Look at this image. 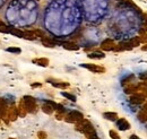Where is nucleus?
<instances>
[{
  "label": "nucleus",
  "mask_w": 147,
  "mask_h": 139,
  "mask_svg": "<svg viewBox=\"0 0 147 139\" xmlns=\"http://www.w3.org/2000/svg\"><path fill=\"white\" fill-rule=\"evenodd\" d=\"M83 18L78 0H51L43 11L42 24L55 38H66L80 28Z\"/></svg>",
  "instance_id": "nucleus-1"
},
{
  "label": "nucleus",
  "mask_w": 147,
  "mask_h": 139,
  "mask_svg": "<svg viewBox=\"0 0 147 139\" xmlns=\"http://www.w3.org/2000/svg\"><path fill=\"white\" fill-rule=\"evenodd\" d=\"M40 6L36 0H9L5 10V18L13 27H30L36 24Z\"/></svg>",
  "instance_id": "nucleus-2"
},
{
  "label": "nucleus",
  "mask_w": 147,
  "mask_h": 139,
  "mask_svg": "<svg viewBox=\"0 0 147 139\" xmlns=\"http://www.w3.org/2000/svg\"><path fill=\"white\" fill-rule=\"evenodd\" d=\"M132 9L134 8L128 5L121 3V8L117 10L114 15L110 18L108 27L109 32L114 37H127L136 28H138V17Z\"/></svg>",
  "instance_id": "nucleus-3"
},
{
  "label": "nucleus",
  "mask_w": 147,
  "mask_h": 139,
  "mask_svg": "<svg viewBox=\"0 0 147 139\" xmlns=\"http://www.w3.org/2000/svg\"><path fill=\"white\" fill-rule=\"evenodd\" d=\"M83 17L91 24L103 22L110 11V0H78Z\"/></svg>",
  "instance_id": "nucleus-4"
},
{
  "label": "nucleus",
  "mask_w": 147,
  "mask_h": 139,
  "mask_svg": "<svg viewBox=\"0 0 147 139\" xmlns=\"http://www.w3.org/2000/svg\"><path fill=\"white\" fill-rule=\"evenodd\" d=\"M101 37H102V32L98 27L96 26H86L79 28L75 36H73L74 42H76L79 47H84L85 49L92 48L101 43Z\"/></svg>",
  "instance_id": "nucleus-5"
},
{
  "label": "nucleus",
  "mask_w": 147,
  "mask_h": 139,
  "mask_svg": "<svg viewBox=\"0 0 147 139\" xmlns=\"http://www.w3.org/2000/svg\"><path fill=\"white\" fill-rule=\"evenodd\" d=\"M75 129L82 134H84L87 139H100L97 137V132L94 128V126L92 124V122L86 120V119H83L79 122L75 123Z\"/></svg>",
  "instance_id": "nucleus-6"
},
{
  "label": "nucleus",
  "mask_w": 147,
  "mask_h": 139,
  "mask_svg": "<svg viewBox=\"0 0 147 139\" xmlns=\"http://www.w3.org/2000/svg\"><path fill=\"white\" fill-rule=\"evenodd\" d=\"M23 102H24V105L26 107V111L27 113H36L37 111V103L36 100L31 96V95H25L23 97Z\"/></svg>",
  "instance_id": "nucleus-7"
},
{
  "label": "nucleus",
  "mask_w": 147,
  "mask_h": 139,
  "mask_svg": "<svg viewBox=\"0 0 147 139\" xmlns=\"http://www.w3.org/2000/svg\"><path fill=\"white\" fill-rule=\"evenodd\" d=\"M83 119H84V114L82 112H79L77 110H71L68 113H66L63 120L66 122H68V123H77V122H79Z\"/></svg>",
  "instance_id": "nucleus-8"
},
{
  "label": "nucleus",
  "mask_w": 147,
  "mask_h": 139,
  "mask_svg": "<svg viewBox=\"0 0 147 139\" xmlns=\"http://www.w3.org/2000/svg\"><path fill=\"white\" fill-rule=\"evenodd\" d=\"M146 101V95L142 92H136L129 96V102L134 105H142Z\"/></svg>",
  "instance_id": "nucleus-9"
},
{
  "label": "nucleus",
  "mask_w": 147,
  "mask_h": 139,
  "mask_svg": "<svg viewBox=\"0 0 147 139\" xmlns=\"http://www.w3.org/2000/svg\"><path fill=\"white\" fill-rule=\"evenodd\" d=\"M115 45H117L115 41H114L113 38H111V37L104 38V40L101 41V43H100L101 50H102V51H107V52H109V51H114Z\"/></svg>",
  "instance_id": "nucleus-10"
},
{
  "label": "nucleus",
  "mask_w": 147,
  "mask_h": 139,
  "mask_svg": "<svg viewBox=\"0 0 147 139\" xmlns=\"http://www.w3.org/2000/svg\"><path fill=\"white\" fill-rule=\"evenodd\" d=\"M80 67L90 70L91 72H94V74H103V72H105V68L103 66H98V65H95V63H80Z\"/></svg>",
  "instance_id": "nucleus-11"
},
{
  "label": "nucleus",
  "mask_w": 147,
  "mask_h": 139,
  "mask_svg": "<svg viewBox=\"0 0 147 139\" xmlns=\"http://www.w3.org/2000/svg\"><path fill=\"white\" fill-rule=\"evenodd\" d=\"M41 42H42V44L45 47V48H55L57 47L58 44H60L61 42H59L57 38L55 37H51V36H44V37H42L41 38Z\"/></svg>",
  "instance_id": "nucleus-12"
},
{
  "label": "nucleus",
  "mask_w": 147,
  "mask_h": 139,
  "mask_svg": "<svg viewBox=\"0 0 147 139\" xmlns=\"http://www.w3.org/2000/svg\"><path fill=\"white\" fill-rule=\"evenodd\" d=\"M115 127L121 131H127L131 128L129 121L125 118H118V120L115 121Z\"/></svg>",
  "instance_id": "nucleus-13"
},
{
  "label": "nucleus",
  "mask_w": 147,
  "mask_h": 139,
  "mask_svg": "<svg viewBox=\"0 0 147 139\" xmlns=\"http://www.w3.org/2000/svg\"><path fill=\"white\" fill-rule=\"evenodd\" d=\"M47 82H48V83H50L53 87H55V88H60V89H66V88H68V87L70 86V85H69V83H67V82L55 80V79H52V78L47 79Z\"/></svg>",
  "instance_id": "nucleus-14"
},
{
  "label": "nucleus",
  "mask_w": 147,
  "mask_h": 139,
  "mask_svg": "<svg viewBox=\"0 0 147 139\" xmlns=\"http://www.w3.org/2000/svg\"><path fill=\"white\" fill-rule=\"evenodd\" d=\"M18 117L19 114H18V109L17 107L11 106V107L7 109V111H6V118H8L10 121H15Z\"/></svg>",
  "instance_id": "nucleus-15"
},
{
  "label": "nucleus",
  "mask_w": 147,
  "mask_h": 139,
  "mask_svg": "<svg viewBox=\"0 0 147 139\" xmlns=\"http://www.w3.org/2000/svg\"><path fill=\"white\" fill-rule=\"evenodd\" d=\"M61 45H62V48L63 49H66V50H68V51H78L79 50V45L76 43V42H74V41H66V42H61L60 43Z\"/></svg>",
  "instance_id": "nucleus-16"
},
{
  "label": "nucleus",
  "mask_w": 147,
  "mask_h": 139,
  "mask_svg": "<svg viewBox=\"0 0 147 139\" xmlns=\"http://www.w3.org/2000/svg\"><path fill=\"white\" fill-rule=\"evenodd\" d=\"M32 62L34 63V65H36V66H40V67H48L49 66V63H50V61H49V59L48 58H35V59H33L32 60Z\"/></svg>",
  "instance_id": "nucleus-17"
},
{
  "label": "nucleus",
  "mask_w": 147,
  "mask_h": 139,
  "mask_svg": "<svg viewBox=\"0 0 147 139\" xmlns=\"http://www.w3.org/2000/svg\"><path fill=\"white\" fill-rule=\"evenodd\" d=\"M24 38L28 41H34L37 38V35L34 30H24Z\"/></svg>",
  "instance_id": "nucleus-18"
},
{
  "label": "nucleus",
  "mask_w": 147,
  "mask_h": 139,
  "mask_svg": "<svg viewBox=\"0 0 147 139\" xmlns=\"http://www.w3.org/2000/svg\"><path fill=\"white\" fill-rule=\"evenodd\" d=\"M136 82V77H135V75L134 74H130L128 76H126L125 78H122V80H121V85L122 87L127 86V85H130V84H132V83H135Z\"/></svg>",
  "instance_id": "nucleus-19"
},
{
  "label": "nucleus",
  "mask_w": 147,
  "mask_h": 139,
  "mask_svg": "<svg viewBox=\"0 0 147 139\" xmlns=\"http://www.w3.org/2000/svg\"><path fill=\"white\" fill-rule=\"evenodd\" d=\"M9 34H11L13 36H16V37H18V38H24V31H23L22 28H17V27L10 26Z\"/></svg>",
  "instance_id": "nucleus-20"
},
{
  "label": "nucleus",
  "mask_w": 147,
  "mask_h": 139,
  "mask_svg": "<svg viewBox=\"0 0 147 139\" xmlns=\"http://www.w3.org/2000/svg\"><path fill=\"white\" fill-rule=\"evenodd\" d=\"M41 110H42L45 114H49V115H50V114H52V113L55 111V109H53V106H52L51 104H49L48 102H45V101H44L43 105L41 106Z\"/></svg>",
  "instance_id": "nucleus-21"
},
{
  "label": "nucleus",
  "mask_w": 147,
  "mask_h": 139,
  "mask_svg": "<svg viewBox=\"0 0 147 139\" xmlns=\"http://www.w3.org/2000/svg\"><path fill=\"white\" fill-rule=\"evenodd\" d=\"M87 57L90 59H94V60H101V59H104L105 58V54L102 52V51H94L87 54Z\"/></svg>",
  "instance_id": "nucleus-22"
},
{
  "label": "nucleus",
  "mask_w": 147,
  "mask_h": 139,
  "mask_svg": "<svg viewBox=\"0 0 147 139\" xmlns=\"http://www.w3.org/2000/svg\"><path fill=\"white\" fill-rule=\"evenodd\" d=\"M103 118L109 120V121L115 122L118 120V113L117 112H104L103 113Z\"/></svg>",
  "instance_id": "nucleus-23"
},
{
  "label": "nucleus",
  "mask_w": 147,
  "mask_h": 139,
  "mask_svg": "<svg viewBox=\"0 0 147 139\" xmlns=\"http://www.w3.org/2000/svg\"><path fill=\"white\" fill-rule=\"evenodd\" d=\"M137 37H138V40H139V42H140V43H143V44L147 43L146 30H145V28H140V30H139V34H138Z\"/></svg>",
  "instance_id": "nucleus-24"
},
{
  "label": "nucleus",
  "mask_w": 147,
  "mask_h": 139,
  "mask_svg": "<svg viewBox=\"0 0 147 139\" xmlns=\"http://www.w3.org/2000/svg\"><path fill=\"white\" fill-rule=\"evenodd\" d=\"M137 118H138V120H139L140 122H143V123H146V122H147V111H146V110L142 109V110L138 112V114H137Z\"/></svg>",
  "instance_id": "nucleus-25"
},
{
  "label": "nucleus",
  "mask_w": 147,
  "mask_h": 139,
  "mask_svg": "<svg viewBox=\"0 0 147 139\" xmlns=\"http://www.w3.org/2000/svg\"><path fill=\"white\" fill-rule=\"evenodd\" d=\"M18 114L19 117H22V118H24L26 114H27V111H26V107H25V105H24V102H23V100L19 102V105H18Z\"/></svg>",
  "instance_id": "nucleus-26"
},
{
  "label": "nucleus",
  "mask_w": 147,
  "mask_h": 139,
  "mask_svg": "<svg viewBox=\"0 0 147 139\" xmlns=\"http://www.w3.org/2000/svg\"><path fill=\"white\" fill-rule=\"evenodd\" d=\"M9 31H10V25L3 23L2 20H0V33H3V34H9Z\"/></svg>",
  "instance_id": "nucleus-27"
},
{
  "label": "nucleus",
  "mask_w": 147,
  "mask_h": 139,
  "mask_svg": "<svg viewBox=\"0 0 147 139\" xmlns=\"http://www.w3.org/2000/svg\"><path fill=\"white\" fill-rule=\"evenodd\" d=\"M61 95L63 96V97H66L67 100H69V101H71V102H76L77 101V97L71 94V93H68V92H61Z\"/></svg>",
  "instance_id": "nucleus-28"
},
{
  "label": "nucleus",
  "mask_w": 147,
  "mask_h": 139,
  "mask_svg": "<svg viewBox=\"0 0 147 139\" xmlns=\"http://www.w3.org/2000/svg\"><path fill=\"white\" fill-rule=\"evenodd\" d=\"M5 111H7V110H6V101H5L3 99H0V115H1V117L6 115Z\"/></svg>",
  "instance_id": "nucleus-29"
},
{
  "label": "nucleus",
  "mask_w": 147,
  "mask_h": 139,
  "mask_svg": "<svg viewBox=\"0 0 147 139\" xmlns=\"http://www.w3.org/2000/svg\"><path fill=\"white\" fill-rule=\"evenodd\" d=\"M6 51L9 53H13V54H19V53L22 52V49H19V48H15V47H10V48H7L6 49Z\"/></svg>",
  "instance_id": "nucleus-30"
},
{
  "label": "nucleus",
  "mask_w": 147,
  "mask_h": 139,
  "mask_svg": "<svg viewBox=\"0 0 147 139\" xmlns=\"http://www.w3.org/2000/svg\"><path fill=\"white\" fill-rule=\"evenodd\" d=\"M109 135H110L111 139H120L119 134H118L115 130H110V131H109Z\"/></svg>",
  "instance_id": "nucleus-31"
},
{
  "label": "nucleus",
  "mask_w": 147,
  "mask_h": 139,
  "mask_svg": "<svg viewBox=\"0 0 147 139\" xmlns=\"http://www.w3.org/2000/svg\"><path fill=\"white\" fill-rule=\"evenodd\" d=\"M37 137H38V139H47L48 135H47L45 131H38L37 132Z\"/></svg>",
  "instance_id": "nucleus-32"
},
{
  "label": "nucleus",
  "mask_w": 147,
  "mask_h": 139,
  "mask_svg": "<svg viewBox=\"0 0 147 139\" xmlns=\"http://www.w3.org/2000/svg\"><path fill=\"white\" fill-rule=\"evenodd\" d=\"M7 1H8V0H0V10L3 8V6L7 3Z\"/></svg>",
  "instance_id": "nucleus-33"
},
{
  "label": "nucleus",
  "mask_w": 147,
  "mask_h": 139,
  "mask_svg": "<svg viewBox=\"0 0 147 139\" xmlns=\"http://www.w3.org/2000/svg\"><path fill=\"white\" fill-rule=\"evenodd\" d=\"M31 87H33V88H35V87H41V84L40 83H34V84H32Z\"/></svg>",
  "instance_id": "nucleus-34"
},
{
  "label": "nucleus",
  "mask_w": 147,
  "mask_h": 139,
  "mask_svg": "<svg viewBox=\"0 0 147 139\" xmlns=\"http://www.w3.org/2000/svg\"><path fill=\"white\" fill-rule=\"evenodd\" d=\"M129 139H142V138H139L137 135H131V136L129 137Z\"/></svg>",
  "instance_id": "nucleus-35"
},
{
  "label": "nucleus",
  "mask_w": 147,
  "mask_h": 139,
  "mask_svg": "<svg viewBox=\"0 0 147 139\" xmlns=\"http://www.w3.org/2000/svg\"><path fill=\"white\" fill-rule=\"evenodd\" d=\"M143 51H147V43H145V44H143V47L140 48Z\"/></svg>",
  "instance_id": "nucleus-36"
},
{
  "label": "nucleus",
  "mask_w": 147,
  "mask_h": 139,
  "mask_svg": "<svg viewBox=\"0 0 147 139\" xmlns=\"http://www.w3.org/2000/svg\"><path fill=\"white\" fill-rule=\"evenodd\" d=\"M143 109H144V110H146V111H147V101L145 102V104H144V106H143Z\"/></svg>",
  "instance_id": "nucleus-37"
},
{
  "label": "nucleus",
  "mask_w": 147,
  "mask_h": 139,
  "mask_svg": "<svg viewBox=\"0 0 147 139\" xmlns=\"http://www.w3.org/2000/svg\"><path fill=\"white\" fill-rule=\"evenodd\" d=\"M9 139H15V138H9Z\"/></svg>",
  "instance_id": "nucleus-38"
}]
</instances>
